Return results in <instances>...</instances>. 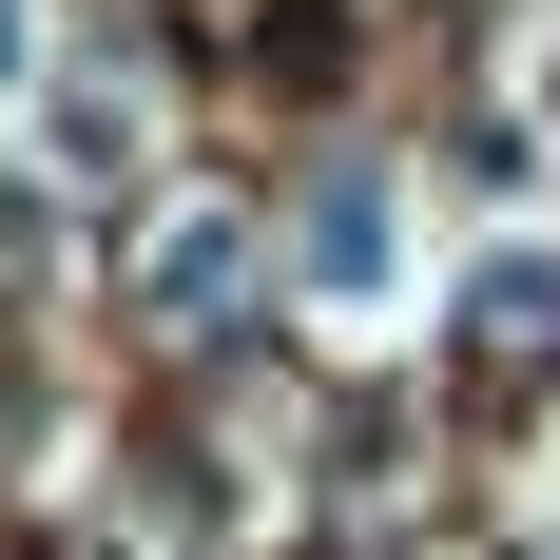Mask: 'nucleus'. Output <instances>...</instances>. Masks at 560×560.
<instances>
[{
    "label": "nucleus",
    "mask_w": 560,
    "mask_h": 560,
    "mask_svg": "<svg viewBox=\"0 0 560 560\" xmlns=\"http://www.w3.org/2000/svg\"><path fill=\"white\" fill-rule=\"evenodd\" d=\"M290 271H310V310H406V174H310Z\"/></svg>",
    "instance_id": "obj_1"
},
{
    "label": "nucleus",
    "mask_w": 560,
    "mask_h": 560,
    "mask_svg": "<svg viewBox=\"0 0 560 560\" xmlns=\"http://www.w3.org/2000/svg\"><path fill=\"white\" fill-rule=\"evenodd\" d=\"M464 329L483 348H560V252H483L464 271Z\"/></svg>",
    "instance_id": "obj_2"
},
{
    "label": "nucleus",
    "mask_w": 560,
    "mask_h": 560,
    "mask_svg": "<svg viewBox=\"0 0 560 560\" xmlns=\"http://www.w3.org/2000/svg\"><path fill=\"white\" fill-rule=\"evenodd\" d=\"M136 155V78H78V97H58V174H116Z\"/></svg>",
    "instance_id": "obj_3"
},
{
    "label": "nucleus",
    "mask_w": 560,
    "mask_h": 560,
    "mask_svg": "<svg viewBox=\"0 0 560 560\" xmlns=\"http://www.w3.org/2000/svg\"><path fill=\"white\" fill-rule=\"evenodd\" d=\"M155 310H232V232H213V213L155 232Z\"/></svg>",
    "instance_id": "obj_4"
},
{
    "label": "nucleus",
    "mask_w": 560,
    "mask_h": 560,
    "mask_svg": "<svg viewBox=\"0 0 560 560\" xmlns=\"http://www.w3.org/2000/svg\"><path fill=\"white\" fill-rule=\"evenodd\" d=\"M329 78H348V20H329V0H290V20H271V97H329Z\"/></svg>",
    "instance_id": "obj_5"
},
{
    "label": "nucleus",
    "mask_w": 560,
    "mask_h": 560,
    "mask_svg": "<svg viewBox=\"0 0 560 560\" xmlns=\"http://www.w3.org/2000/svg\"><path fill=\"white\" fill-rule=\"evenodd\" d=\"M0 271H58V213L20 194V174H0Z\"/></svg>",
    "instance_id": "obj_6"
},
{
    "label": "nucleus",
    "mask_w": 560,
    "mask_h": 560,
    "mask_svg": "<svg viewBox=\"0 0 560 560\" xmlns=\"http://www.w3.org/2000/svg\"><path fill=\"white\" fill-rule=\"evenodd\" d=\"M20 58H39V20H20V0H0V78H20Z\"/></svg>",
    "instance_id": "obj_7"
}]
</instances>
